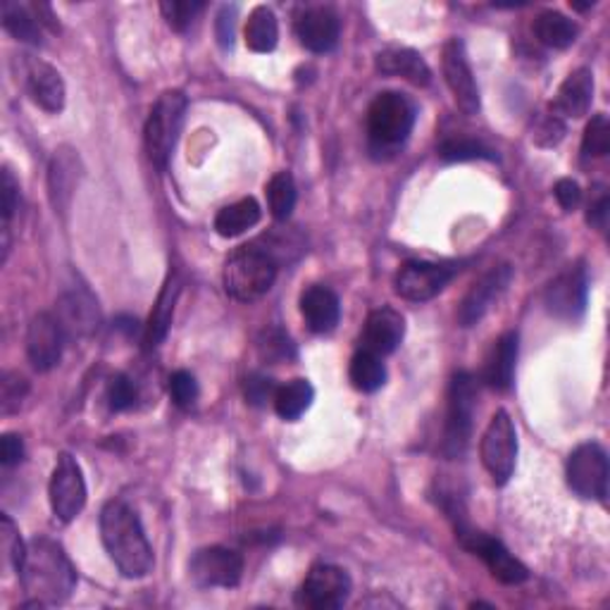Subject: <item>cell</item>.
<instances>
[{"label": "cell", "instance_id": "6da1fadb", "mask_svg": "<svg viewBox=\"0 0 610 610\" xmlns=\"http://www.w3.org/2000/svg\"><path fill=\"white\" fill-rule=\"evenodd\" d=\"M18 575L26 597L32 599L26 603L29 608L63 603L77 587V570L63 546L46 537H36L26 544L24 563Z\"/></svg>", "mask_w": 610, "mask_h": 610}, {"label": "cell", "instance_id": "7a4b0ae2", "mask_svg": "<svg viewBox=\"0 0 610 610\" xmlns=\"http://www.w3.org/2000/svg\"><path fill=\"white\" fill-rule=\"evenodd\" d=\"M100 539L110 560L125 577L139 579L153 570V548L148 544L137 511L115 499L100 511Z\"/></svg>", "mask_w": 610, "mask_h": 610}, {"label": "cell", "instance_id": "3957f363", "mask_svg": "<svg viewBox=\"0 0 610 610\" xmlns=\"http://www.w3.org/2000/svg\"><path fill=\"white\" fill-rule=\"evenodd\" d=\"M277 279V260L258 244L236 248L225 263V291L242 303H253L272 289Z\"/></svg>", "mask_w": 610, "mask_h": 610}, {"label": "cell", "instance_id": "277c9868", "mask_svg": "<svg viewBox=\"0 0 610 610\" xmlns=\"http://www.w3.org/2000/svg\"><path fill=\"white\" fill-rule=\"evenodd\" d=\"M186 117V96L182 92H165L153 106L146 120L143 141L146 153L153 165L165 172Z\"/></svg>", "mask_w": 610, "mask_h": 610}, {"label": "cell", "instance_id": "5b68a950", "mask_svg": "<svg viewBox=\"0 0 610 610\" xmlns=\"http://www.w3.org/2000/svg\"><path fill=\"white\" fill-rule=\"evenodd\" d=\"M415 127V106L396 92L379 94L370 103L367 133L375 151H396L404 146Z\"/></svg>", "mask_w": 610, "mask_h": 610}, {"label": "cell", "instance_id": "8992f818", "mask_svg": "<svg viewBox=\"0 0 610 610\" xmlns=\"http://www.w3.org/2000/svg\"><path fill=\"white\" fill-rule=\"evenodd\" d=\"M474 400H478V384L468 372H458L451 379L449 389V415H446L443 429V453L449 458L463 456L470 435H472V418H474Z\"/></svg>", "mask_w": 610, "mask_h": 610}, {"label": "cell", "instance_id": "52a82bcc", "mask_svg": "<svg viewBox=\"0 0 610 610\" xmlns=\"http://www.w3.org/2000/svg\"><path fill=\"white\" fill-rule=\"evenodd\" d=\"M608 456L603 446L587 441L568 456L565 478L577 496L589 501H606L608 496Z\"/></svg>", "mask_w": 610, "mask_h": 610}, {"label": "cell", "instance_id": "ba28073f", "mask_svg": "<svg viewBox=\"0 0 610 610\" xmlns=\"http://www.w3.org/2000/svg\"><path fill=\"white\" fill-rule=\"evenodd\" d=\"M458 539L463 544L470 554L484 560L489 572L494 575L503 585H523L529 577V570L520 563L509 548H505L499 539L486 537L484 532H474L468 527L465 520H458L456 523Z\"/></svg>", "mask_w": 610, "mask_h": 610}, {"label": "cell", "instance_id": "9c48e42d", "mask_svg": "<svg viewBox=\"0 0 610 610\" xmlns=\"http://www.w3.org/2000/svg\"><path fill=\"white\" fill-rule=\"evenodd\" d=\"M517 458V431L511 415L499 410L482 437V463L499 486L513 478Z\"/></svg>", "mask_w": 610, "mask_h": 610}, {"label": "cell", "instance_id": "30bf717a", "mask_svg": "<svg viewBox=\"0 0 610 610\" xmlns=\"http://www.w3.org/2000/svg\"><path fill=\"white\" fill-rule=\"evenodd\" d=\"M189 575L201 589H232L242 582L244 558L227 546H205L193 554Z\"/></svg>", "mask_w": 610, "mask_h": 610}, {"label": "cell", "instance_id": "8fae6325", "mask_svg": "<svg viewBox=\"0 0 610 610\" xmlns=\"http://www.w3.org/2000/svg\"><path fill=\"white\" fill-rule=\"evenodd\" d=\"M49 499H51V509L61 523H72V520L84 511L86 505L84 472L77 460H74L69 453H63L57 458L53 478L49 484Z\"/></svg>", "mask_w": 610, "mask_h": 610}, {"label": "cell", "instance_id": "7c38bea8", "mask_svg": "<svg viewBox=\"0 0 610 610\" xmlns=\"http://www.w3.org/2000/svg\"><path fill=\"white\" fill-rule=\"evenodd\" d=\"M351 597V577L336 565H315L303 579L299 603L310 610H336Z\"/></svg>", "mask_w": 610, "mask_h": 610}, {"label": "cell", "instance_id": "4fadbf2b", "mask_svg": "<svg viewBox=\"0 0 610 610\" xmlns=\"http://www.w3.org/2000/svg\"><path fill=\"white\" fill-rule=\"evenodd\" d=\"M456 270L449 265L427 263V260H408L396 275V293L400 299L413 303H425L439 296L449 281L453 279Z\"/></svg>", "mask_w": 610, "mask_h": 610}, {"label": "cell", "instance_id": "5bb4252c", "mask_svg": "<svg viewBox=\"0 0 610 610\" xmlns=\"http://www.w3.org/2000/svg\"><path fill=\"white\" fill-rule=\"evenodd\" d=\"M587 293H589V281H587L585 267H570V270L558 275L546 287L544 306L554 318L575 322L585 315Z\"/></svg>", "mask_w": 610, "mask_h": 610}, {"label": "cell", "instance_id": "9a60e30c", "mask_svg": "<svg viewBox=\"0 0 610 610\" xmlns=\"http://www.w3.org/2000/svg\"><path fill=\"white\" fill-rule=\"evenodd\" d=\"M443 77L449 84L451 94L456 98V106L465 115H478L480 113V86L474 82V74L468 61L465 46L460 39H451L443 46Z\"/></svg>", "mask_w": 610, "mask_h": 610}, {"label": "cell", "instance_id": "2e32d148", "mask_svg": "<svg viewBox=\"0 0 610 610\" xmlns=\"http://www.w3.org/2000/svg\"><path fill=\"white\" fill-rule=\"evenodd\" d=\"M55 320L61 322L67 339H88L100 324V308L94 293L84 287L65 291L55 303Z\"/></svg>", "mask_w": 610, "mask_h": 610}, {"label": "cell", "instance_id": "e0dca14e", "mask_svg": "<svg viewBox=\"0 0 610 610\" xmlns=\"http://www.w3.org/2000/svg\"><path fill=\"white\" fill-rule=\"evenodd\" d=\"M65 341L67 336L53 312H39V315H34L32 322H29L26 330L29 363L39 372L53 370L63 358Z\"/></svg>", "mask_w": 610, "mask_h": 610}, {"label": "cell", "instance_id": "ac0fdd59", "mask_svg": "<svg viewBox=\"0 0 610 610\" xmlns=\"http://www.w3.org/2000/svg\"><path fill=\"white\" fill-rule=\"evenodd\" d=\"M22 84L39 108L51 115L63 113L65 108V82L53 65L39 61V57L22 55Z\"/></svg>", "mask_w": 610, "mask_h": 610}, {"label": "cell", "instance_id": "d6986e66", "mask_svg": "<svg viewBox=\"0 0 610 610\" xmlns=\"http://www.w3.org/2000/svg\"><path fill=\"white\" fill-rule=\"evenodd\" d=\"M513 279V267L511 265H499L494 270H489L482 279H478L472 285V289L465 293L463 303L458 308V322L463 327L478 324L486 310L494 306L499 296L509 289Z\"/></svg>", "mask_w": 610, "mask_h": 610}, {"label": "cell", "instance_id": "ffe728a7", "mask_svg": "<svg viewBox=\"0 0 610 610\" xmlns=\"http://www.w3.org/2000/svg\"><path fill=\"white\" fill-rule=\"evenodd\" d=\"M296 36H299L301 46L312 53L334 51L341 36V20L336 10L327 6L308 8L296 22Z\"/></svg>", "mask_w": 610, "mask_h": 610}, {"label": "cell", "instance_id": "44dd1931", "mask_svg": "<svg viewBox=\"0 0 610 610\" xmlns=\"http://www.w3.org/2000/svg\"><path fill=\"white\" fill-rule=\"evenodd\" d=\"M406 334V320L394 308H377L367 315L363 327L361 349L370 351L384 358V355L394 353Z\"/></svg>", "mask_w": 610, "mask_h": 610}, {"label": "cell", "instance_id": "7402d4cb", "mask_svg": "<svg viewBox=\"0 0 610 610\" xmlns=\"http://www.w3.org/2000/svg\"><path fill=\"white\" fill-rule=\"evenodd\" d=\"M82 176V162L77 151H72V148H61V151H55L51 168H49V193H51V203L55 207V213H67L74 191H77Z\"/></svg>", "mask_w": 610, "mask_h": 610}, {"label": "cell", "instance_id": "603a6c76", "mask_svg": "<svg viewBox=\"0 0 610 610\" xmlns=\"http://www.w3.org/2000/svg\"><path fill=\"white\" fill-rule=\"evenodd\" d=\"M301 315L310 327V332L315 334L332 332L341 318L339 296L330 287H322V285L310 287L301 296Z\"/></svg>", "mask_w": 610, "mask_h": 610}, {"label": "cell", "instance_id": "cb8c5ba5", "mask_svg": "<svg viewBox=\"0 0 610 610\" xmlns=\"http://www.w3.org/2000/svg\"><path fill=\"white\" fill-rule=\"evenodd\" d=\"M593 100V74L587 67L575 69L558 88L554 113L560 117H585Z\"/></svg>", "mask_w": 610, "mask_h": 610}, {"label": "cell", "instance_id": "d4e9b609", "mask_svg": "<svg viewBox=\"0 0 610 610\" xmlns=\"http://www.w3.org/2000/svg\"><path fill=\"white\" fill-rule=\"evenodd\" d=\"M375 65L386 77H400L415 86H427L431 82V69L418 51L386 49L377 53Z\"/></svg>", "mask_w": 610, "mask_h": 610}, {"label": "cell", "instance_id": "484cf974", "mask_svg": "<svg viewBox=\"0 0 610 610\" xmlns=\"http://www.w3.org/2000/svg\"><path fill=\"white\" fill-rule=\"evenodd\" d=\"M0 20H3L6 32L29 46H41L43 43V22L39 20L34 6L14 3V0H6L0 6Z\"/></svg>", "mask_w": 610, "mask_h": 610}, {"label": "cell", "instance_id": "4316f807", "mask_svg": "<svg viewBox=\"0 0 610 610\" xmlns=\"http://www.w3.org/2000/svg\"><path fill=\"white\" fill-rule=\"evenodd\" d=\"M515 363H517V334L509 332L496 341V349L491 353L489 365L484 370V382L496 392L511 389L515 377Z\"/></svg>", "mask_w": 610, "mask_h": 610}, {"label": "cell", "instance_id": "83f0119b", "mask_svg": "<svg viewBox=\"0 0 610 610\" xmlns=\"http://www.w3.org/2000/svg\"><path fill=\"white\" fill-rule=\"evenodd\" d=\"M260 205L256 199H242L227 207H222L215 217V232L225 239H234V236H242L248 229H253L260 222Z\"/></svg>", "mask_w": 610, "mask_h": 610}, {"label": "cell", "instance_id": "f1b7e54d", "mask_svg": "<svg viewBox=\"0 0 610 610\" xmlns=\"http://www.w3.org/2000/svg\"><path fill=\"white\" fill-rule=\"evenodd\" d=\"M180 291H182L180 279L170 275L165 287H162V291L158 296V303L151 312V320H148V327H146V344L148 346H158L160 341L168 336L172 315H174V306H176V299H180Z\"/></svg>", "mask_w": 610, "mask_h": 610}, {"label": "cell", "instance_id": "f546056e", "mask_svg": "<svg viewBox=\"0 0 610 610\" xmlns=\"http://www.w3.org/2000/svg\"><path fill=\"white\" fill-rule=\"evenodd\" d=\"M577 24L558 10H544L539 18L534 20V36L548 49H568L577 41Z\"/></svg>", "mask_w": 610, "mask_h": 610}, {"label": "cell", "instance_id": "4dcf8cb0", "mask_svg": "<svg viewBox=\"0 0 610 610\" xmlns=\"http://www.w3.org/2000/svg\"><path fill=\"white\" fill-rule=\"evenodd\" d=\"M279 41V22L272 8L258 6L248 14L246 22V46L253 53H270L277 49Z\"/></svg>", "mask_w": 610, "mask_h": 610}, {"label": "cell", "instance_id": "1f68e13d", "mask_svg": "<svg viewBox=\"0 0 610 610\" xmlns=\"http://www.w3.org/2000/svg\"><path fill=\"white\" fill-rule=\"evenodd\" d=\"M312 398H315V389H312L308 379H291L285 386H279L272 404L281 420L293 422L310 408Z\"/></svg>", "mask_w": 610, "mask_h": 610}, {"label": "cell", "instance_id": "d6a6232c", "mask_svg": "<svg viewBox=\"0 0 610 610\" xmlns=\"http://www.w3.org/2000/svg\"><path fill=\"white\" fill-rule=\"evenodd\" d=\"M349 377H351V384L355 386V389L372 394V392H377L384 386L386 367H384L379 355L361 349L358 353L353 355L351 367H349Z\"/></svg>", "mask_w": 610, "mask_h": 610}, {"label": "cell", "instance_id": "836d02e7", "mask_svg": "<svg viewBox=\"0 0 610 610\" xmlns=\"http://www.w3.org/2000/svg\"><path fill=\"white\" fill-rule=\"evenodd\" d=\"M267 205L275 220H289L296 207V182L291 172H277L265 186Z\"/></svg>", "mask_w": 610, "mask_h": 610}, {"label": "cell", "instance_id": "e575fe53", "mask_svg": "<svg viewBox=\"0 0 610 610\" xmlns=\"http://www.w3.org/2000/svg\"><path fill=\"white\" fill-rule=\"evenodd\" d=\"M610 151V122L606 115H593L582 137L585 158H603Z\"/></svg>", "mask_w": 610, "mask_h": 610}, {"label": "cell", "instance_id": "d590c367", "mask_svg": "<svg viewBox=\"0 0 610 610\" xmlns=\"http://www.w3.org/2000/svg\"><path fill=\"white\" fill-rule=\"evenodd\" d=\"M0 542H3L6 565H10L14 572H20L22 563H24V554H26V544L20 539V532L8 515L0 517Z\"/></svg>", "mask_w": 610, "mask_h": 610}, {"label": "cell", "instance_id": "8d00e7d4", "mask_svg": "<svg viewBox=\"0 0 610 610\" xmlns=\"http://www.w3.org/2000/svg\"><path fill=\"white\" fill-rule=\"evenodd\" d=\"M201 10L203 3H199V0H165V3H160L162 18L168 20L174 32H184Z\"/></svg>", "mask_w": 610, "mask_h": 610}, {"label": "cell", "instance_id": "74e56055", "mask_svg": "<svg viewBox=\"0 0 610 610\" xmlns=\"http://www.w3.org/2000/svg\"><path fill=\"white\" fill-rule=\"evenodd\" d=\"M439 153L443 160L449 162H463V160H478V158H491L489 148L482 146L480 141H472V139H446L439 148Z\"/></svg>", "mask_w": 610, "mask_h": 610}, {"label": "cell", "instance_id": "f35d334b", "mask_svg": "<svg viewBox=\"0 0 610 610\" xmlns=\"http://www.w3.org/2000/svg\"><path fill=\"white\" fill-rule=\"evenodd\" d=\"M3 250H6V258H8V250H10V222H12V215L14 211L20 207V182L14 180V174L6 168L3 170Z\"/></svg>", "mask_w": 610, "mask_h": 610}, {"label": "cell", "instance_id": "ab89813d", "mask_svg": "<svg viewBox=\"0 0 610 610\" xmlns=\"http://www.w3.org/2000/svg\"><path fill=\"white\" fill-rule=\"evenodd\" d=\"M170 396L174 400V406L180 408H191L199 400V382L186 370H176L170 377Z\"/></svg>", "mask_w": 610, "mask_h": 610}, {"label": "cell", "instance_id": "60d3db41", "mask_svg": "<svg viewBox=\"0 0 610 610\" xmlns=\"http://www.w3.org/2000/svg\"><path fill=\"white\" fill-rule=\"evenodd\" d=\"M133 404H137V386L127 377V375H115L108 382V406L115 413L129 410Z\"/></svg>", "mask_w": 610, "mask_h": 610}, {"label": "cell", "instance_id": "b9f144b4", "mask_svg": "<svg viewBox=\"0 0 610 610\" xmlns=\"http://www.w3.org/2000/svg\"><path fill=\"white\" fill-rule=\"evenodd\" d=\"M24 394H26V382L20 375L6 372L3 382H0V406H3V415L18 410Z\"/></svg>", "mask_w": 610, "mask_h": 610}, {"label": "cell", "instance_id": "7bdbcfd3", "mask_svg": "<svg viewBox=\"0 0 610 610\" xmlns=\"http://www.w3.org/2000/svg\"><path fill=\"white\" fill-rule=\"evenodd\" d=\"M275 394H277V386H275V382L270 377L250 375L246 379V398H248V404L265 406L267 400H275Z\"/></svg>", "mask_w": 610, "mask_h": 610}, {"label": "cell", "instance_id": "ee69618b", "mask_svg": "<svg viewBox=\"0 0 610 610\" xmlns=\"http://www.w3.org/2000/svg\"><path fill=\"white\" fill-rule=\"evenodd\" d=\"M234 24H236V6H225L220 10L217 22H215L217 43L225 51L234 46Z\"/></svg>", "mask_w": 610, "mask_h": 610}, {"label": "cell", "instance_id": "f6af8a7d", "mask_svg": "<svg viewBox=\"0 0 610 610\" xmlns=\"http://www.w3.org/2000/svg\"><path fill=\"white\" fill-rule=\"evenodd\" d=\"M565 133V125H563V117L560 115H546L537 133H534V139H537V143L542 146H556Z\"/></svg>", "mask_w": 610, "mask_h": 610}, {"label": "cell", "instance_id": "bcb514c9", "mask_svg": "<svg viewBox=\"0 0 610 610\" xmlns=\"http://www.w3.org/2000/svg\"><path fill=\"white\" fill-rule=\"evenodd\" d=\"M22 458H24L22 437L8 431V435H3V439H0V460H3L6 468H12V465L22 463Z\"/></svg>", "mask_w": 610, "mask_h": 610}, {"label": "cell", "instance_id": "7dc6e473", "mask_svg": "<svg viewBox=\"0 0 610 610\" xmlns=\"http://www.w3.org/2000/svg\"><path fill=\"white\" fill-rule=\"evenodd\" d=\"M554 196L563 211H575V207L582 203V189H579L575 180H558L554 186Z\"/></svg>", "mask_w": 610, "mask_h": 610}, {"label": "cell", "instance_id": "c3c4849f", "mask_svg": "<svg viewBox=\"0 0 610 610\" xmlns=\"http://www.w3.org/2000/svg\"><path fill=\"white\" fill-rule=\"evenodd\" d=\"M608 207H610L608 196H606V193H601L599 201L589 205V215H587L589 225L599 227V229H606V225H608Z\"/></svg>", "mask_w": 610, "mask_h": 610}]
</instances>
